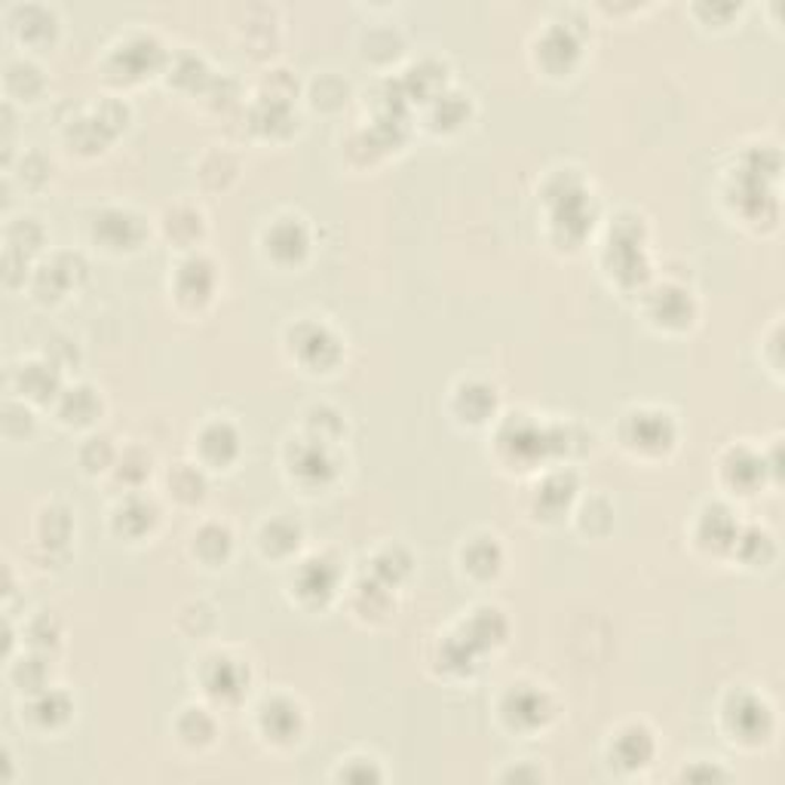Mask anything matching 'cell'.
<instances>
[{
	"label": "cell",
	"instance_id": "17",
	"mask_svg": "<svg viewBox=\"0 0 785 785\" xmlns=\"http://www.w3.org/2000/svg\"><path fill=\"white\" fill-rule=\"evenodd\" d=\"M163 230L166 237L182 249V230H187L190 242H200V237L206 234V215L197 209V206H187V203H178V206H169L166 215H163Z\"/></svg>",
	"mask_w": 785,
	"mask_h": 785
},
{
	"label": "cell",
	"instance_id": "14",
	"mask_svg": "<svg viewBox=\"0 0 785 785\" xmlns=\"http://www.w3.org/2000/svg\"><path fill=\"white\" fill-rule=\"evenodd\" d=\"M258 546L267 559H289L295 556V549L301 546V525L298 521L282 519L280 513L270 516L258 531Z\"/></svg>",
	"mask_w": 785,
	"mask_h": 785
},
{
	"label": "cell",
	"instance_id": "18",
	"mask_svg": "<svg viewBox=\"0 0 785 785\" xmlns=\"http://www.w3.org/2000/svg\"><path fill=\"white\" fill-rule=\"evenodd\" d=\"M169 494H173L178 504H197L206 494V476H203L200 464H175L169 469Z\"/></svg>",
	"mask_w": 785,
	"mask_h": 785
},
{
	"label": "cell",
	"instance_id": "20",
	"mask_svg": "<svg viewBox=\"0 0 785 785\" xmlns=\"http://www.w3.org/2000/svg\"><path fill=\"white\" fill-rule=\"evenodd\" d=\"M31 709L38 712V721H41L47 731H62L68 721H71L68 715H55V712H74L65 693L53 691V688H47V691L38 693V696H31Z\"/></svg>",
	"mask_w": 785,
	"mask_h": 785
},
{
	"label": "cell",
	"instance_id": "2",
	"mask_svg": "<svg viewBox=\"0 0 785 785\" xmlns=\"http://www.w3.org/2000/svg\"><path fill=\"white\" fill-rule=\"evenodd\" d=\"M292 334L295 357L301 360L307 372H329V369L338 365L341 341H338L322 322H301V326H292Z\"/></svg>",
	"mask_w": 785,
	"mask_h": 785
},
{
	"label": "cell",
	"instance_id": "16",
	"mask_svg": "<svg viewBox=\"0 0 785 785\" xmlns=\"http://www.w3.org/2000/svg\"><path fill=\"white\" fill-rule=\"evenodd\" d=\"M461 561H464V571H469L473 577H497L500 565H504V552L497 546V537H473L469 544H464L461 549Z\"/></svg>",
	"mask_w": 785,
	"mask_h": 785
},
{
	"label": "cell",
	"instance_id": "13",
	"mask_svg": "<svg viewBox=\"0 0 785 785\" xmlns=\"http://www.w3.org/2000/svg\"><path fill=\"white\" fill-rule=\"evenodd\" d=\"M513 712L509 724L519 727V731H534V727H544L546 721L552 719V709L546 705L544 693L540 691H521L513 684V691L506 693L504 715Z\"/></svg>",
	"mask_w": 785,
	"mask_h": 785
},
{
	"label": "cell",
	"instance_id": "7",
	"mask_svg": "<svg viewBox=\"0 0 785 785\" xmlns=\"http://www.w3.org/2000/svg\"><path fill=\"white\" fill-rule=\"evenodd\" d=\"M307 230L301 225V218H277L273 225L265 230V252L267 258H273L277 265H298L307 255Z\"/></svg>",
	"mask_w": 785,
	"mask_h": 785
},
{
	"label": "cell",
	"instance_id": "10",
	"mask_svg": "<svg viewBox=\"0 0 785 785\" xmlns=\"http://www.w3.org/2000/svg\"><path fill=\"white\" fill-rule=\"evenodd\" d=\"M292 586L298 589V599L301 601L313 599V605H322V601H329L334 596V589H338V574H334L332 561L313 556V559H307L298 565Z\"/></svg>",
	"mask_w": 785,
	"mask_h": 785
},
{
	"label": "cell",
	"instance_id": "9",
	"mask_svg": "<svg viewBox=\"0 0 785 785\" xmlns=\"http://www.w3.org/2000/svg\"><path fill=\"white\" fill-rule=\"evenodd\" d=\"M102 393L90 384L68 386L55 400L59 421L68 426H93L95 417H102Z\"/></svg>",
	"mask_w": 785,
	"mask_h": 785
},
{
	"label": "cell",
	"instance_id": "3",
	"mask_svg": "<svg viewBox=\"0 0 785 785\" xmlns=\"http://www.w3.org/2000/svg\"><path fill=\"white\" fill-rule=\"evenodd\" d=\"M258 727L273 745H292L304 733V712L289 696H273L258 709Z\"/></svg>",
	"mask_w": 785,
	"mask_h": 785
},
{
	"label": "cell",
	"instance_id": "11",
	"mask_svg": "<svg viewBox=\"0 0 785 785\" xmlns=\"http://www.w3.org/2000/svg\"><path fill=\"white\" fill-rule=\"evenodd\" d=\"M175 280H187V286H175V298L187 304V298L197 295V304H209L215 292V267L209 265V258L203 255H187L185 261L178 265Z\"/></svg>",
	"mask_w": 785,
	"mask_h": 785
},
{
	"label": "cell",
	"instance_id": "15",
	"mask_svg": "<svg viewBox=\"0 0 785 785\" xmlns=\"http://www.w3.org/2000/svg\"><path fill=\"white\" fill-rule=\"evenodd\" d=\"M190 540H194V544H190L194 559H200L206 568H218V565H225V561L230 559V552H234V534H230V528L221 525V521H209V525H203L200 531H194Z\"/></svg>",
	"mask_w": 785,
	"mask_h": 785
},
{
	"label": "cell",
	"instance_id": "8",
	"mask_svg": "<svg viewBox=\"0 0 785 785\" xmlns=\"http://www.w3.org/2000/svg\"><path fill=\"white\" fill-rule=\"evenodd\" d=\"M246 688V665L240 660H230L227 653H209L203 660V691L213 700H230L240 696Z\"/></svg>",
	"mask_w": 785,
	"mask_h": 785
},
{
	"label": "cell",
	"instance_id": "5",
	"mask_svg": "<svg viewBox=\"0 0 785 785\" xmlns=\"http://www.w3.org/2000/svg\"><path fill=\"white\" fill-rule=\"evenodd\" d=\"M107 230H114V237L102 246L105 252H135L145 240V218L135 215L133 209H102L93 218V234H107Z\"/></svg>",
	"mask_w": 785,
	"mask_h": 785
},
{
	"label": "cell",
	"instance_id": "12",
	"mask_svg": "<svg viewBox=\"0 0 785 785\" xmlns=\"http://www.w3.org/2000/svg\"><path fill=\"white\" fill-rule=\"evenodd\" d=\"M161 521V509L138 497V494H130L117 509H114V528L121 537H130V540H138L145 534L154 531V525Z\"/></svg>",
	"mask_w": 785,
	"mask_h": 785
},
{
	"label": "cell",
	"instance_id": "21",
	"mask_svg": "<svg viewBox=\"0 0 785 785\" xmlns=\"http://www.w3.org/2000/svg\"><path fill=\"white\" fill-rule=\"evenodd\" d=\"M7 234H22V240L7 242V249L28 255V258H31L34 252H41L43 240H47V230H43V225L38 221V218H34V215L13 218V221L7 225Z\"/></svg>",
	"mask_w": 785,
	"mask_h": 785
},
{
	"label": "cell",
	"instance_id": "1",
	"mask_svg": "<svg viewBox=\"0 0 785 785\" xmlns=\"http://www.w3.org/2000/svg\"><path fill=\"white\" fill-rule=\"evenodd\" d=\"M665 424H672V414L663 409H639V412L626 414L623 424V445L636 454L663 452L675 445V430L665 433Z\"/></svg>",
	"mask_w": 785,
	"mask_h": 785
},
{
	"label": "cell",
	"instance_id": "6",
	"mask_svg": "<svg viewBox=\"0 0 785 785\" xmlns=\"http://www.w3.org/2000/svg\"><path fill=\"white\" fill-rule=\"evenodd\" d=\"M16 393L28 402H55L62 393V372L50 360H28L13 369Z\"/></svg>",
	"mask_w": 785,
	"mask_h": 785
},
{
	"label": "cell",
	"instance_id": "4",
	"mask_svg": "<svg viewBox=\"0 0 785 785\" xmlns=\"http://www.w3.org/2000/svg\"><path fill=\"white\" fill-rule=\"evenodd\" d=\"M731 705H724V719H733L731 740L736 743L758 745L767 733H771V709L764 705V700H758L755 693H740L733 696Z\"/></svg>",
	"mask_w": 785,
	"mask_h": 785
},
{
	"label": "cell",
	"instance_id": "19",
	"mask_svg": "<svg viewBox=\"0 0 785 785\" xmlns=\"http://www.w3.org/2000/svg\"><path fill=\"white\" fill-rule=\"evenodd\" d=\"M185 712L190 715V721H194V727H187L185 721H178V724H175V727H178V740L185 745H194V748L213 745L215 736H218V724H215L213 712L203 709V705H187Z\"/></svg>",
	"mask_w": 785,
	"mask_h": 785
}]
</instances>
